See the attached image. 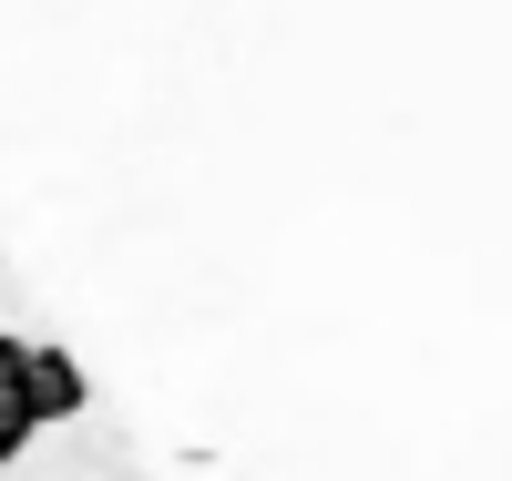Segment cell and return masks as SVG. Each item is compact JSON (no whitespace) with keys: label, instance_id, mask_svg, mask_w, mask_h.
I'll return each instance as SVG.
<instances>
[{"label":"cell","instance_id":"cell-1","mask_svg":"<svg viewBox=\"0 0 512 481\" xmlns=\"http://www.w3.org/2000/svg\"><path fill=\"white\" fill-rule=\"evenodd\" d=\"M21 400H31V430H52V420L82 410V369H72V348L21 338Z\"/></svg>","mask_w":512,"mask_h":481},{"label":"cell","instance_id":"cell-2","mask_svg":"<svg viewBox=\"0 0 512 481\" xmlns=\"http://www.w3.org/2000/svg\"><path fill=\"white\" fill-rule=\"evenodd\" d=\"M31 441H41V430H31V400H21V338L0 328V471H11Z\"/></svg>","mask_w":512,"mask_h":481}]
</instances>
